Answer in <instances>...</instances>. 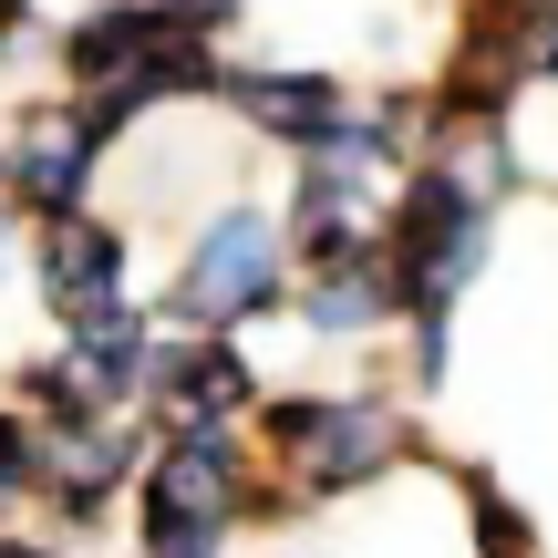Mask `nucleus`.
<instances>
[{"label":"nucleus","instance_id":"11","mask_svg":"<svg viewBox=\"0 0 558 558\" xmlns=\"http://www.w3.org/2000/svg\"><path fill=\"white\" fill-rule=\"evenodd\" d=\"M166 11H186V21H218V11H228V0H166Z\"/></svg>","mask_w":558,"mask_h":558},{"label":"nucleus","instance_id":"8","mask_svg":"<svg viewBox=\"0 0 558 558\" xmlns=\"http://www.w3.org/2000/svg\"><path fill=\"white\" fill-rule=\"evenodd\" d=\"M73 352H83V373L114 383L124 362L145 352V331H135V311H124V300H94V311H73Z\"/></svg>","mask_w":558,"mask_h":558},{"label":"nucleus","instance_id":"12","mask_svg":"<svg viewBox=\"0 0 558 558\" xmlns=\"http://www.w3.org/2000/svg\"><path fill=\"white\" fill-rule=\"evenodd\" d=\"M0 558H41V548H0Z\"/></svg>","mask_w":558,"mask_h":558},{"label":"nucleus","instance_id":"6","mask_svg":"<svg viewBox=\"0 0 558 558\" xmlns=\"http://www.w3.org/2000/svg\"><path fill=\"white\" fill-rule=\"evenodd\" d=\"M166 393L207 424V414H228V403H248V373L228 352H166Z\"/></svg>","mask_w":558,"mask_h":558},{"label":"nucleus","instance_id":"5","mask_svg":"<svg viewBox=\"0 0 558 558\" xmlns=\"http://www.w3.org/2000/svg\"><path fill=\"white\" fill-rule=\"evenodd\" d=\"M114 269H124V248L104 239V228H62V239L41 248V279H52L62 311H94V300H114Z\"/></svg>","mask_w":558,"mask_h":558},{"label":"nucleus","instance_id":"9","mask_svg":"<svg viewBox=\"0 0 558 558\" xmlns=\"http://www.w3.org/2000/svg\"><path fill=\"white\" fill-rule=\"evenodd\" d=\"M373 311H383V279H373V269H362V279H341V269H331V279L311 290V320H320V331H362Z\"/></svg>","mask_w":558,"mask_h":558},{"label":"nucleus","instance_id":"2","mask_svg":"<svg viewBox=\"0 0 558 558\" xmlns=\"http://www.w3.org/2000/svg\"><path fill=\"white\" fill-rule=\"evenodd\" d=\"M156 558H218V518H228V445L218 435H186L156 476Z\"/></svg>","mask_w":558,"mask_h":558},{"label":"nucleus","instance_id":"10","mask_svg":"<svg viewBox=\"0 0 558 558\" xmlns=\"http://www.w3.org/2000/svg\"><path fill=\"white\" fill-rule=\"evenodd\" d=\"M21 476H32V435L0 414V486H21Z\"/></svg>","mask_w":558,"mask_h":558},{"label":"nucleus","instance_id":"7","mask_svg":"<svg viewBox=\"0 0 558 558\" xmlns=\"http://www.w3.org/2000/svg\"><path fill=\"white\" fill-rule=\"evenodd\" d=\"M83 166H94V135H41L32 156L11 166V177H21V197H41V207H73V197H83Z\"/></svg>","mask_w":558,"mask_h":558},{"label":"nucleus","instance_id":"3","mask_svg":"<svg viewBox=\"0 0 558 558\" xmlns=\"http://www.w3.org/2000/svg\"><path fill=\"white\" fill-rule=\"evenodd\" d=\"M279 435L311 456L320 486H352V476H373V465L393 456V424H383V403H290V414H279Z\"/></svg>","mask_w":558,"mask_h":558},{"label":"nucleus","instance_id":"4","mask_svg":"<svg viewBox=\"0 0 558 558\" xmlns=\"http://www.w3.org/2000/svg\"><path fill=\"white\" fill-rule=\"evenodd\" d=\"M239 104L269 124V135H290V145H320V156L341 145V94H331L320 73H290V83H259V73H248Z\"/></svg>","mask_w":558,"mask_h":558},{"label":"nucleus","instance_id":"1","mask_svg":"<svg viewBox=\"0 0 558 558\" xmlns=\"http://www.w3.org/2000/svg\"><path fill=\"white\" fill-rule=\"evenodd\" d=\"M269 279H279V239H269V218H218V228L197 239V259L177 269V311L207 331V320H228V311H259Z\"/></svg>","mask_w":558,"mask_h":558}]
</instances>
